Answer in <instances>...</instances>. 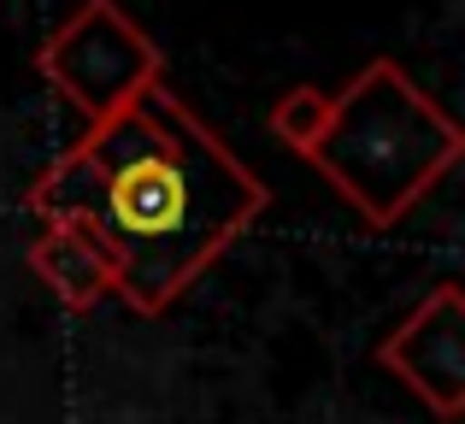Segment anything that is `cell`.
<instances>
[{"label":"cell","mask_w":465,"mask_h":424,"mask_svg":"<svg viewBox=\"0 0 465 424\" xmlns=\"http://www.w3.org/2000/svg\"><path fill=\"white\" fill-rule=\"evenodd\" d=\"M24 207L83 224L118 265V301L159 319L265 212V177L159 83L106 124H89L30 183Z\"/></svg>","instance_id":"obj_1"},{"label":"cell","mask_w":465,"mask_h":424,"mask_svg":"<svg viewBox=\"0 0 465 424\" xmlns=\"http://www.w3.org/2000/svg\"><path fill=\"white\" fill-rule=\"evenodd\" d=\"M465 160V130L395 59H371L330 94V124L307 165L365 224H401Z\"/></svg>","instance_id":"obj_2"},{"label":"cell","mask_w":465,"mask_h":424,"mask_svg":"<svg viewBox=\"0 0 465 424\" xmlns=\"http://www.w3.org/2000/svg\"><path fill=\"white\" fill-rule=\"evenodd\" d=\"M35 71L71 113L106 124L165 83V54L118 0H77L35 47Z\"/></svg>","instance_id":"obj_3"},{"label":"cell","mask_w":465,"mask_h":424,"mask_svg":"<svg viewBox=\"0 0 465 424\" xmlns=\"http://www.w3.org/2000/svg\"><path fill=\"white\" fill-rule=\"evenodd\" d=\"M383 371H395L442 424L465 413V289L436 283L377 348Z\"/></svg>","instance_id":"obj_4"},{"label":"cell","mask_w":465,"mask_h":424,"mask_svg":"<svg viewBox=\"0 0 465 424\" xmlns=\"http://www.w3.org/2000/svg\"><path fill=\"white\" fill-rule=\"evenodd\" d=\"M24 260H30V271L59 295V307H71V312H94L106 295H118L113 253H106L83 224L42 218V230H35V242H30Z\"/></svg>","instance_id":"obj_5"},{"label":"cell","mask_w":465,"mask_h":424,"mask_svg":"<svg viewBox=\"0 0 465 424\" xmlns=\"http://www.w3.org/2000/svg\"><path fill=\"white\" fill-rule=\"evenodd\" d=\"M272 136L283 142L289 153H307L318 148V136H324V124H330V94L318 89V83H295L289 94H277V106H272Z\"/></svg>","instance_id":"obj_6"}]
</instances>
